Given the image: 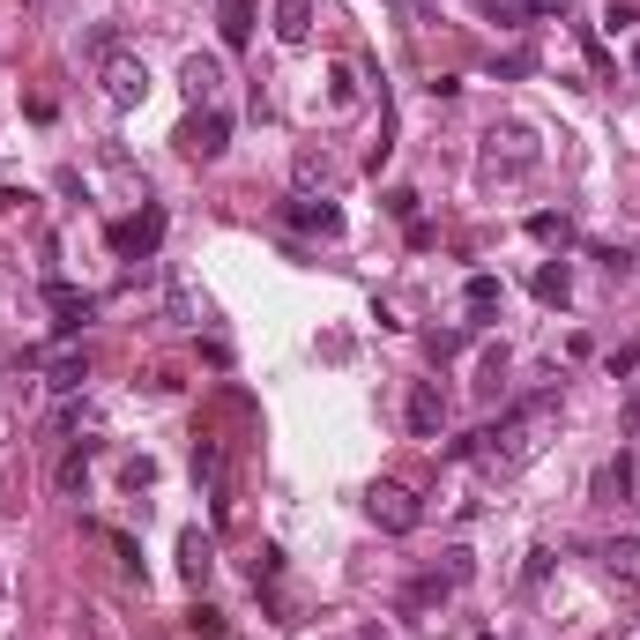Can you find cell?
<instances>
[{"label": "cell", "mask_w": 640, "mask_h": 640, "mask_svg": "<svg viewBox=\"0 0 640 640\" xmlns=\"http://www.w3.org/2000/svg\"><path fill=\"white\" fill-rule=\"evenodd\" d=\"M626 492H633V462L618 455V462H603L596 470V499H626Z\"/></svg>", "instance_id": "cell-20"}, {"label": "cell", "mask_w": 640, "mask_h": 640, "mask_svg": "<svg viewBox=\"0 0 640 640\" xmlns=\"http://www.w3.org/2000/svg\"><path fill=\"white\" fill-rule=\"evenodd\" d=\"M45 305H52V328H60V336H83L89 321H97V299L75 291V283H60V276L45 283Z\"/></svg>", "instance_id": "cell-8"}, {"label": "cell", "mask_w": 640, "mask_h": 640, "mask_svg": "<svg viewBox=\"0 0 640 640\" xmlns=\"http://www.w3.org/2000/svg\"><path fill=\"white\" fill-rule=\"evenodd\" d=\"M596 558H603V573H611L618 589H640V536H611Z\"/></svg>", "instance_id": "cell-13"}, {"label": "cell", "mask_w": 640, "mask_h": 640, "mask_svg": "<svg viewBox=\"0 0 640 640\" xmlns=\"http://www.w3.org/2000/svg\"><path fill=\"white\" fill-rule=\"evenodd\" d=\"M544 573H552V552L536 544V552H529V566H521V581H529V589H544Z\"/></svg>", "instance_id": "cell-26"}, {"label": "cell", "mask_w": 640, "mask_h": 640, "mask_svg": "<svg viewBox=\"0 0 640 640\" xmlns=\"http://www.w3.org/2000/svg\"><path fill=\"white\" fill-rule=\"evenodd\" d=\"M439 573H447V581H455V589H462V581H470V573H476V558L462 552V544H455V552H447V566H439Z\"/></svg>", "instance_id": "cell-23"}, {"label": "cell", "mask_w": 640, "mask_h": 640, "mask_svg": "<svg viewBox=\"0 0 640 640\" xmlns=\"http://www.w3.org/2000/svg\"><path fill=\"white\" fill-rule=\"evenodd\" d=\"M209 536H202V529H186V536H179V573H186V581H194V589H202V581H209Z\"/></svg>", "instance_id": "cell-16"}, {"label": "cell", "mask_w": 640, "mask_h": 640, "mask_svg": "<svg viewBox=\"0 0 640 640\" xmlns=\"http://www.w3.org/2000/svg\"><path fill=\"white\" fill-rule=\"evenodd\" d=\"M529 291H536L544 305H566L573 299V268H566V261H544V268L529 276Z\"/></svg>", "instance_id": "cell-15"}, {"label": "cell", "mask_w": 640, "mask_h": 640, "mask_svg": "<svg viewBox=\"0 0 640 640\" xmlns=\"http://www.w3.org/2000/svg\"><path fill=\"white\" fill-rule=\"evenodd\" d=\"M410 432H418V439H439V432H447V395H439V381L410 387Z\"/></svg>", "instance_id": "cell-11"}, {"label": "cell", "mask_w": 640, "mask_h": 640, "mask_svg": "<svg viewBox=\"0 0 640 640\" xmlns=\"http://www.w3.org/2000/svg\"><path fill=\"white\" fill-rule=\"evenodd\" d=\"M552 425H558V387H536V395H521L514 410H499L476 439H455L447 455H455V462H476L484 476H514V470H529V462L544 455Z\"/></svg>", "instance_id": "cell-1"}, {"label": "cell", "mask_w": 640, "mask_h": 640, "mask_svg": "<svg viewBox=\"0 0 640 640\" xmlns=\"http://www.w3.org/2000/svg\"><path fill=\"white\" fill-rule=\"evenodd\" d=\"M603 23H611V31H633L640 8H633V0H611V8H603Z\"/></svg>", "instance_id": "cell-25"}, {"label": "cell", "mask_w": 640, "mask_h": 640, "mask_svg": "<svg viewBox=\"0 0 640 640\" xmlns=\"http://www.w3.org/2000/svg\"><path fill=\"white\" fill-rule=\"evenodd\" d=\"M97 75H105V97H112L120 112H134V105L149 97V68H142L134 52H120V45H112V52H97Z\"/></svg>", "instance_id": "cell-3"}, {"label": "cell", "mask_w": 640, "mask_h": 640, "mask_svg": "<svg viewBox=\"0 0 640 640\" xmlns=\"http://www.w3.org/2000/svg\"><path fill=\"white\" fill-rule=\"evenodd\" d=\"M358 640H387V633H358Z\"/></svg>", "instance_id": "cell-35"}, {"label": "cell", "mask_w": 640, "mask_h": 640, "mask_svg": "<svg viewBox=\"0 0 640 640\" xmlns=\"http://www.w3.org/2000/svg\"><path fill=\"white\" fill-rule=\"evenodd\" d=\"M179 149H186L194 165H216V157L231 149V112H224V105H202V112H186V128H179Z\"/></svg>", "instance_id": "cell-2"}, {"label": "cell", "mask_w": 640, "mask_h": 640, "mask_svg": "<svg viewBox=\"0 0 640 640\" xmlns=\"http://www.w3.org/2000/svg\"><path fill=\"white\" fill-rule=\"evenodd\" d=\"M31 365H45V387L52 395H75L89 381V350L83 342H60V350H31Z\"/></svg>", "instance_id": "cell-7"}, {"label": "cell", "mask_w": 640, "mask_h": 640, "mask_svg": "<svg viewBox=\"0 0 640 640\" xmlns=\"http://www.w3.org/2000/svg\"><path fill=\"white\" fill-rule=\"evenodd\" d=\"M447 596H455V581L447 573H425V581L402 589V611H432V603H447Z\"/></svg>", "instance_id": "cell-18"}, {"label": "cell", "mask_w": 640, "mask_h": 640, "mask_svg": "<svg viewBox=\"0 0 640 640\" xmlns=\"http://www.w3.org/2000/svg\"><path fill=\"white\" fill-rule=\"evenodd\" d=\"M149 484H157V462H149V455H142V462H128V492H149Z\"/></svg>", "instance_id": "cell-27"}, {"label": "cell", "mask_w": 640, "mask_h": 640, "mask_svg": "<svg viewBox=\"0 0 640 640\" xmlns=\"http://www.w3.org/2000/svg\"><path fill=\"white\" fill-rule=\"evenodd\" d=\"M633 75H640V45H633Z\"/></svg>", "instance_id": "cell-34"}, {"label": "cell", "mask_w": 640, "mask_h": 640, "mask_svg": "<svg viewBox=\"0 0 640 640\" xmlns=\"http://www.w3.org/2000/svg\"><path fill=\"white\" fill-rule=\"evenodd\" d=\"M387 209L402 216V224H418V194H410V186H395V194H387Z\"/></svg>", "instance_id": "cell-29"}, {"label": "cell", "mask_w": 640, "mask_h": 640, "mask_svg": "<svg viewBox=\"0 0 640 640\" xmlns=\"http://www.w3.org/2000/svg\"><path fill=\"white\" fill-rule=\"evenodd\" d=\"M305 31H313V0H276V38L305 45Z\"/></svg>", "instance_id": "cell-17"}, {"label": "cell", "mask_w": 640, "mask_h": 640, "mask_svg": "<svg viewBox=\"0 0 640 640\" xmlns=\"http://www.w3.org/2000/svg\"><path fill=\"white\" fill-rule=\"evenodd\" d=\"M618 432H640V387L626 395V410H618Z\"/></svg>", "instance_id": "cell-32"}, {"label": "cell", "mask_w": 640, "mask_h": 640, "mask_svg": "<svg viewBox=\"0 0 640 640\" xmlns=\"http://www.w3.org/2000/svg\"><path fill=\"white\" fill-rule=\"evenodd\" d=\"M157 246H165V209H157V202H142L134 216L112 224V254H120V261H149Z\"/></svg>", "instance_id": "cell-4"}, {"label": "cell", "mask_w": 640, "mask_h": 640, "mask_svg": "<svg viewBox=\"0 0 640 640\" xmlns=\"http://www.w3.org/2000/svg\"><path fill=\"white\" fill-rule=\"evenodd\" d=\"M596 261L611 268V276H626V268H633V254H626V246H596Z\"/></svg>", "instance_id": "cell-31"}, {"label": "cell", "mask_w": 640, "mask_h": 640, "mask_svg": "<svg viewBox=\"0 0 640 640\" xmlns=\"http://www.w3.org/2000/svg\"><path fill=\"white\" fill-rule=\"evenodd\" d=\"M194 633H202V640H216V633H224V618H216L209 603H194Z\"/></svg>", "instance_id": "cell-30"}, {"label": "cell", "mask_w": 640, "mask_h": 640, "mask_svg": "<svg viewBox=\"0 0 640 640\" xmlns=\"http://www.w3.org/2000/svg\"><path fill=\"white\" fill-rule=\"evenodd\" d=\"M112 552H120V566H128V573H142V552H134L128 529H112Z\"/></svg>", "instance_id": "cell-28"}, {"label": "cell", "mask_w": 640, "mask_h": 640, "mask_svg": "<svg viewBox=\"0 0 640 640\" xmlns=\"http://www.w3.org/2000/svg\"><path fill=\"white\" fill-rule=\"evenodd\" d=\"M60 484L83 492V484H89V455H68V462H60Z\"/></svg>", "instance_id": "cell-24"}, {"label": "cell", "mask_w": 640, "mask_h": 640, "mask_svg": "<svg viewBox=\"0 0 640 640\" xmlns=\"http://www.w3.org/2000/svg\"><path fill=\"white\" fill-rule=\"evenodd\" d=\"M194 492H202V499H209V514L224 521V507H231V499H224V447H216V439H202V447H194Z\"/></svg>", "instance_id": "cell-12"}, {"label": "cell", "mask_w": 640, "mask_h": 640, "mask_svg": "<svg viewBox=\"0 0 640 640\" xmlns=\"http://www.w3.org/2000/svg\"><path fill=\"white\" fill-rule=\"evenodd\" d=\"M276 573H283V552H276V544H261V552H254V589H261V581H276Z\"/></svg>", "instance_id": "cell-22"}, {"label": "cell", "mask_w": 640, "mask_h": 640, "mask_svg": "<svg viewBox=\"0 0 640 640\" xmlns=\"http://www.w3.org/2000/svg\"><path fill=\"white\" fill-rule=\"evenodd\" d=\"M521 15H566V0H514Z\"/></svg>", "instance_id": "cell-33"}, {"label": "cell", "mask_w": 640, "mask_h": 640, "mask_svg": "<svg viewBox=\"0 0 640 640\" xmlns=\"http://www.w3.org/2000/svg\"><path fill=\"white\" fill-rule=\"evenodd\" d=\"M283 224H291V231H313V239H336V231H342V209H336V202L299 194V202H283Z\"/></svg>", "instance_id": "cell-10"}, {"label": "cell", "mask_w": 640, "mask_h": 640, "mask_svg": "<svg viewBox=\"0 0 640 640\" xmlns=\"http://www.w3.org/2000/svg\"><path fill=\"white\" fill-rule=\"evenodd\" d=\"M499 299H507V283H499V276H470V283H462V305H470V313H492Z\"/></svg>", "instance_id": "cell-21"}, {"label": "cell", "mask_w": 640, "mask_h": 640, "mask_svg": "<svg viewBox=\"0 0 640 640\" xmlns=\"http://www.w3.org/2000/svg\"><path fill=\"white\" fill-rule=\"evenodd\" d=\"M365 514L381 521L387 536H410V529L425 521V507H418V492H402V484H373V492H365Z\"/></svg>", "instance_id": "cell-6"}, {"label": "cell", "mask_w": 640, "mask_h": 640, "mask_svg": "<svg viewBox=\"0 0 640 640\" xmlns=\"http://www.w3.org/2000/svg\"><path fill=\"white\" fill-rule=\"evenodd\" d=\"M529 239H536V246H573V224H566L558 209H536L529 216Z\"/></svg>", "instance_id": "cell-19"}, {"label": "cell", "mask_w": 640, "mask_h": 640, "mask_svg": "<svg viewBox=\"0 0 640 640\" xmlns=\"http://www.w3.org/2000/svg\"><path fill=\"white\" fill-rule=\"evenodd\" d=\"M529 165H536L529 128H492V134H484V179H521Z\"/></svg>", "instance_id": "cell-5"}, {"label": "cell", "mask_w": 640, "mask_h": 640, "mask_svg": "<svg viewBox=\"0 0 640 640\" xmlns=\"http://www.w3.org/2000/svg\"><path fill=\"white\" fill-rule=\"evenodd\" d=\"M179 89H186V105H194V112H202V105H224V60L194 52V60L179 68Z\"/></svg>", "instance_id": "cell-9"}, {"label": "cell", "mask_w": 640, "mask_h": 640, "mask_svg": "<svg viewBox=\"0 0 640 640\" xmlns=\"http://www.w3.org/2000/svg\"><path fill=\"white\" fill-rule=\"evenodd\" d=\"M216 31H224L231 52H239V45H254V0H216Z\"/></svg>", "instance_id": "cell-14"}]
</instances>
